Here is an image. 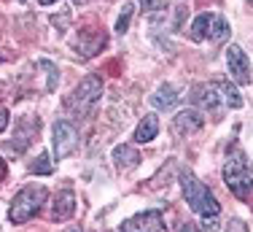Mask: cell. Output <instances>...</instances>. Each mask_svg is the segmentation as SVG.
I'll return each mask as SVG.
<instances>
[{"label":"cell","instance_id":"7402d4cb","mask_svg":"<svg viewBox=\"0 0 253 232\" xmlns=\"http://www.w3.org/2000/svg\"><path fill=\"white\" fill-rule=\"evenodd\" d=\"M148 11H165L167 8V0H140Z\"/></svg>","mask_w":253,"mask_h":232},{"label":"cell","instance_id":"d6986e66","mask_svg":"<svg viewBox=\"0 0 253 232\" xmlns=\"http://www.w3.org/2000/svg\"><path fill=\"white\" fill-rule=\"evenodd\" d=\"M30 170L33 173H41V175H49L51 173V162H49V154H41L38 160L30 165Z\"/></svg>","mask_w":253,"mask_h":232},{"label":"cell","instance_id":"5bb4252c","mask_svg":"<svg viewBox=\"0 0 253 232\" xmlns=\"http://www.w3.org/2000/svg\"><path fill=\"white\" fill-rule=\"evenodd\" d=\"M156 132H159V119H156L154 114H148L146 119L137 124V130H135V140L137 143H151V140L156 138Z\"/></svg>","mask_w":253,"mask_h":232},{"label":"cell","instance_id":"484cf974","mask_svg":"<svg viewBox=\"0 0 253 232\" xmlns=\"http://www.w3.org/2000/svg\"><path fill=\"white\" fill-rule=\"evenodd\" d=\"M3 175H5V165H3V160H0V181H3Z\"/></svg>","mask_w":253,"mask_h":232},{"label":"cell","instance_id":"f1b7e54d","mask_svg":"<svg viewBox=\"0 0 253 232\" xmlns=\"http://www.w3.org/2000/svg\"><path fill=\"white\" fill-rule=\"evenodd\" d=\"M76 3H84V0H76Z\"/></svg>","mask_w":253,"mask_h":232},{"label":"cell","instance_id":"cb8c5ba5","mask_svg":"<svg viewBox=\"0 0 253 232\" xmlns=\"http://www.w3.org/2000/svg\"><path fill=\"white\" fill-rule=\"evenodd\" d=\"M178 232H202V230L197 227L194 222H186V224H180V230H178Z\"/></svg>","mask_w":253,"mask_h":232},{"label":"cell","instance_id":"e0dca14e","mask_svg":"<svg viewBox=\"0 0 253 232\" xmlns=\"http://www.w3.org/2000/svg\"><path fill=\"white\" fill-rule=\"evenodd\" d=\"M221 95H224L226 108H243V97H240V92L232 84H221Z\"/></svg>","mask_w":253,"mask_h":232},{"label":"cell","instance_id":"83f0119b","mask_svg":"<svg viewBox=\"0 0 253 232\" xmlns=\"http://www.w3.org/2000/svg\"><path fill=\"white\" fill-rule=\"evenodd\" d=\"M41 5H51V3H57V0H38Z\"/></svg>","mask_w":253,"mask_h":232},{"label":"cell","instance_id":"7a4b0ae2","mask_svg":"<svg viewBox=\"0 0 253 232\" xmlns=\"http://www.w3.org/2000/svg\"><path fill=\"white\" fill-rule=\"evenodd\" d=\"M180 186H183L186 203H189V208L194 213H200V216H218V211H221L218 200L213 197V192L202 181H197L191 173H180Z\"/></svg>","mask_w":253,"mask_h":232},{"label":"cell","instance_id":"30bf717a","mask_svg":"<svg viewBox=\"0 0 253 232\" xmlns=\"http://www.w3.org/2000/svg\"><path fill=\"white\" fill-rule=\"evenodd\" d=\"M194 100L202 108H208V111H218V103L224 100L221 84H200V87H194Z\"/></svg>","mask_w":253,"mask_h":232},{"label":"cell","instance_id":"8992f818","mask_svg":"<svg viewBox=\"0 0 253 232\" xmlns=\"http://www.w3.org/2000/svg\"><path fill=\"white\" fill-rule=\"evenodd\" d=\"M226 65H229V73L237 84H251V62L245 57V52L240 46H229L226 49Z\"/></svg>","mask_w":253,"mask_h":232},{"label":"cell","instance_id":"f546056e","mask_svg":"<svg viewBox=\"0 0 253 232\" xmlns=\"http://www.w3.org/2000/svg\"><path fill=\"white\" fill-rule=\"evenodd\" d=\"M248 3H253V0H248Z\"/></svg>","mask_w":253,"mask_h":232},{"label":"cell","instance_id":"ba28073f","mask_svg":"<svg viewBox=\"0 0 253 232\" xmlns=\"http://www.w3.org/2000/svg\"><path fill=\"white\" fill-rule=\"evenodd\" d=\"M41 130V121L35 119V116H22L19 121H16V130H14V149L16 151H25L30 143H33L35 132Z\"/></svg>","mask_w":253,"mask_h":232},{"label":"cell","instance_id":"3957f363","mask_svg":"<svg viewBox=\"0 0 253 232\" xmlns=\"http://www.w3.org/2000/svg\"><path fill=\"white\" fill-rule=\"evenodd\" d=\"M46 203V189L43 186H25L19 194L14 197L8 211V222L11 224H25L35 213L41 211V205Z\"/></svg>","mask_w":253,"mask_h":232},{"label":"cell","instance_id":"5b68a950","mask_svg":"<svg viewBox=\"0 0 253 232\" xmlns=\"http://www.w3.org/2000/svg\"><path fill=\"white\" fill-rule=\"evenodd\" d=\"M76 146H78V132H76V127L70 124V121L59 119L57 124H54V154H57V160L73 154Z\"/></svg>","mask_w":253,"mask_h":232},{"label":"cell","instance_id":"44dd1931","mask_svg":"<svg viewBox=\"0 0 253 232\" xmlns=\"http://www.w3.org/2000/svg\"><path fill=\"white\" fill-rule=\"evenodd\" d=\"M202 232H221V222H218V216H205V222H202Z\"/></svg>","mask_w":253,"mask_h":232},{"label":"cell","instance_id":"ac0fdd59","mask_svg":"<svg viewBox=\"0 0 253 232\" xmlns=\"http://www.w3.org/2000/svg\"><path fill=\"white\" fill-rule=\"evenodd\" d=\"M132 14H135V5H132V3H124V11L119 14V22H116V33H124V30L129 27Z\"/></svg>","mask_w":253,"mask_h":232},{"label":"cell","instance_id":"9a60e30c","mask_svg":"<svg viewBox=\"0 0 253 232\" xmlns=\"http://www.w3.org/2000/svg\"><path fill=\"white\" fill-rule=\"evenodd\" d=\"M210 22H213V14H200L194 22H191V33H189V38L194 41V44H202V41L208 38Z\"/></svg>","mask_w":253,"mask_h":232},{"label":"cell","instance_id":"d4e9b609","mask_svg":"<svg viewBox=\"0 0 253 232\" xmlns=\"http://www.w3.org/2000/svg\"><path fill=\"white\" fill-rule=\"evenodd\" d=\"M5 127H8V111H5V108H0V132H3Z\"/></svg>","mask_w":253,"mask_h":232},{"label":"cell","instance_id":"52a82bcc","mask_svg":"<svg viewBox=\"0 0 253 232\" xmlns=\"http://www.w3.org/2000/svg\"><path fill=\"white\" fill-rule=\"evenodd\" d=\"M162 213L159 211H143L137 216L126 219L122 224V232H162Z\"/></svg>","mask_w":253,"mask_h":232},{"label":"cell","instance_id":"6da1fadb","mask_svg":"<svg viewBox=\"0 0 253 232\" xmlns=\"http://www.w3.org/2000/svg\"><path fill=\"white\" fill-rule=\"evenodd\" d=\"M224 181H226V186L232 189V194H237L240 200H245L248 192L253 189V168H251L248 157L240 149H234L232 154H229V160L224 165Z\"/></svg>","mask_w":253,"mask_h":232},{"label":"cell","instance_id":"9c48e42d","mask_svg":"<svg viewBox=\"0 0 253 232\" xmlns=\"http://www.w3.org/2000/svg\"><path fill=\"white\" fill-rule=\"evenodd\" d=\"M202 124H205L202 114L194 111V108H186V111H180V114L175 116V132H178V135H183V138L200 132Z\"/></svg>","mask_w":253,"mask_h":232},{"label":"cell","instance_id":"ffe728a7","mask_svg":"<svg viewBox=\"0 0 253 232\" xmlns=\"http://www.w3.org/2000/svg\"><path fill=\"white\" fill-rule=\"evenodd\" d=\"M38 65L49 70V87H46V89H49V92H54V89H57V68H54L49 59H38Z\"/></svg>","mask_w":253,"mask_h":232},{"label":"cell","instance_id":"277c9868","mask_svg":"<svg viewBox=\"0 0 253 232\" xmlns=\"http://www.w3.org/2000/svg\"><path fill=\"white\" fill-rule=\"evenodd\" d=\"M100 95H102V81L97 76H86L81 84L76 87V92H73V97L68 100V106L70 108H76L78 114H86L89 108L94 106V103L100 100Z\"/></svg>","mask_w":253,"mask_h":232},{"label":"cell","instance_id":"4fadbf2b","mask_svg":"<svg viewBox=\"0 0 253 232\" xmlns=\"http://www.w3.org/2000/svg\"><path fill=\"white\" fill-rule=\"evenodd\" d=\"M113 160H116V168L119 170H132V168H137L140 165V154H137L132 146H116L113 149Z\"/></svg>","mask_w":253,"mask_h":232},{"label":"cell","instance_id":"4316f807","mask_svg":"<svg viewBox=\"0 0 253 232\" xmlns=\"http://www.w3.org/2000/svg\"><path fill=\"white\" fill-rule=\"evenodd\" d=\"M65 232H84V230H81V227H76V224H73V227H68Z\"/></svg>","mask_w":253,"mask_h":232},{"label":"cell","instance_id":"7c38bea8","mask_svg":"<svg viewBox=\"0 0 253 232\" xmlns=\"http://www.w3.org/2000/svg\"><path fill=\"white\" fill-rule=\"evenodd\" d=\"M178 97H180L178 89L170 87V84H165V87H159V89L151 95V106L159 108V111H167V108H175Z\"/></svg>","mask_w":253,"mask_h":232},{"label":"cell","instance_id":"2e32d148","mask_svg":"<svg viewBox=\"0 0 253 232\" xmlns=\"http://www.w3.org/2000/svg\"><path fill=\"white\" fill-rule=\"evenodd\" d=\"M208 35H210V41H226L229 38V24L224 16H213V22H210V30H208Z\"/></svg>","mask_w":253,"mask_h":232},{"label":"cell","instance_id":"8fae6325","mask_svg":"<svg viewBox=\"0 0 253 232\" xmlns=\"http://www.w3.org/2000/svg\"><path fill=\"white\" fill-rule=\"evenodd\" d=\"M76 211V194L70 192V189H62V192L54 197V208H51V219L54 222H65V219H70Z\"/></svg>","mask_w":253,"mask_h":232},{"label":"cell","instance_id":"603a6c76","mask_svg":"<svg viewBox=\"0 0 253 232\" xmlns=\"http://www.w3.org/2000/svg\"><path fill=\"white\" fill-rule=\"evenodd\" d=\"M226 232H248V227H245L243 222H229V227H226Z\"/></svg>","mask_w":253,"mask_h":232}]
</instances>
